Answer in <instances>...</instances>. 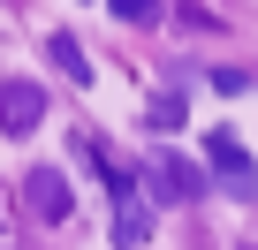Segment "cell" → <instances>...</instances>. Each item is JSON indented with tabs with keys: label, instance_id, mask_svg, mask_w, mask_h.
I'll list each match as a JSON object with an SVG mask.
<instances>
[{
	"label": "cell",
	"instance_id": "cell-3",
	"mask_svg": "<svg viewBox=\"0 0 258 250\" xmlns=\"http://www.w3.org/2000/svg\"><path fill=\"white\" fill-rule=\"evenodd\" d=\"M23 197H31V212H38L46 227H61V220L76 212V197H69V182H61L53 167H31V175H23Z\"/></svg>",
	"mask_w": 258,
	"mask_h": 250
},
{
	"label": "cell",
	"instance_id": "cell-5",
	"mask_svg": "<svg viewBox=\"0 0 258 250\" xmlns=\"http://www.w3.org/2000/svg\"><path fill=\"white\" fill-rule=\"evenodd\" d=\"M160 197H205V175L175 152H160Z\"/></svg>",
	"mask_w": 258,
	"mask_h": 250
},
{
	"label": "cell",
	"instance_id": "cell-4",
	"mask_svg": "<svg viewBox=\"0 0 258 250\" xmlns=\"http://www.w3.org/2000/svg\"><path fill=\"white\" fill-rule=\"evenodd\" d=\"M145 242H152V205L145 197L114 205V250H145Z\"/></svg>",
	"mask_w": 258,
	"mask_h": 250
},
{
	"label": "cell",
	"instance_id": "cell-2",
	"mask_svg": "<svg viewBox=\"0 0 258 250\" xmlns=\"http://www.w3.org/2000/svg\"><path fill=\"white\" fill-rule=\"evenodd\" d=\"M38 121H46V91L31 76H8V84H0V129H8V137H31Z\"/></svg>",
	"mask_w": 258,
	"mask_h": 250
},
{
	"label": "cell",
	"instance_id": "cell-6",
	"mask_svg": "<svg viewBox=\"0 0 258 250\" xmlns=\"http://www.w3.org/2000/svg\"><path fill=\"white\" fill-rule=\"evenodd\" d=\"M46 53H53V68H61L69 84H91V61H84V46H76L69 31H53V38H46Z\"/></svg>",
	"mask_w": 258,
	"mask_h": 250
},
{
	"label": "cell",
	"instance_id": "cell-1",
	"mask_svg": "<svg viewBox=\"0 0 258 250\" xmlns=\"http://www.w3.org/2000/svg\"><path fill=\"white\" fill-rule=\"evenodd\" d=\"M205 159H213V175H220V190H235L243 205L258 197V167H250V152L235 144V129H213V137H205Z\"/></svg>",
	"mask_w": 258,
	"mask_h": 250
},
{
	"label": "cell",
	"instance_id": "cell-8",
	"mask_svg": "<svg viewBox=\"0 0 258 250\" xmlns=\"http://www.w3.org/2000/svg\"><path fill=\"white\" fill-rule=\"evenodd\" d=\"M152 129H182V91H167V99H152Z\"/></svg>",
	"mask_w": 258,
	"mask_h": 250
},
{
	"label": "cell",
	"instance_id": "cell-7",
	"mask_svg": "<svg viewBox=\"0 0 258 250\" xmlns=\"http://www.w3.org/2000/svg\"><path fill=\"white\" fill-rule=\"evenodd\" d=\"M121 23H160V0H106Z\"/></svg>",
	"mask_w": 258,
	"mask_h": 250
}]
</instances>
